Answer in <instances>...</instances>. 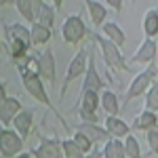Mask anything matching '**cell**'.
<instances>
[{"label": "cell", "instance_id": "6da1fadb", "mask_svg": "<svg viewBox=\"0 0 158 158\" xmlns=\"http://www.w3.org/2000/svg\"><path fill=\"white\" fill-rule=\"evenodd\" d=\"M4 38H6V49L15 61H23L30 53L32 40H30V27L23 23H9L4 25Z\"/></svg>", "mask_w": 158, "mask_h": 158}, {"label": "cell", "instance_id": "7a4b0ae2", "mask_svg": "<svg viewBox=\"0 0 158 158\" xmlns=\"http://www.w3.org/2000/svg\"><path fill=\"white\" fill-rule=\"evenodd\" d=\"M17 68H19V72H21V85H23V89L27 91V95L32 99H36L38 103H42V106H47V108L53 110L51 97L47 95L44 82H42V78L38 76V72L36 70H30L23 61H17Z\"/></svg>", "mask_w": 158, "mask_h": 158}, {"label": "cell", "instance_id": "3957f363", "mask_svg": "<svg viewBox=\"0 0 158 158\" xmlns=\"http://www.w3.org/2000/svg\"><path fill=\"white\" fill-rule=\"evenodd\" d=\"M86 27L85 21H82V17L80 15H70V17H65L63 19V23H61V38L68 42V44H80L82 40L86 38Z\"/></svg>", "mask_w": 158, "mask_h": 158}, {"label": "cell", "instance_id": "277c9868", "mask_svg": "<svg viewBox=\"0 0 158 158\" xmlns=\"http://www.w3.org/2000/svg\"><path fill=\"white\" fill-rule=\"evenodd\" d=\"M93 38H95V42H97L99 47H101V55H103V61L108 63V68L120 70V72H127V70H129L127 59H124V55H122V49H118L116 44H112L110 40H106V38L99 36V34H95Z\"/></svg>", "mask_w": 158, "mask_h": 158}, {"label": "cell", "instance_id": "5b68a950", "mask_svg": "<svg viewBox=\"0 0 158 158\" xmlns=\"http://www.w3.org/2000/svg\"><path fill=\"white\" fill-rule=\"evenodd\" d=\"M154 78H156V68H154V65H150V68H146L143 72H139L133 80H131L129 89H127L124 101L129 103V101H133L135 97H141L148 89H150V85L154 82Z\"/></svg>", "mask_w": 158, "mask_h": 158}, {"label": "cell", "instance_id": "8992f818", "mask_svg": "<svg viewBox=\"0 0 158 158\" xmlns=\"http://www.w3.org/2000/svg\"><path fill=\"white\" fill-rule=\"evenodd\" d=\"M86 61H89V49H80L72 57V59H70L68 70H65V78H63V86H61V95H65V89L72 85L76 78L85 76V72H86Z\"/></svg>", "mask_w": 158, "mask_h": 158}, {"label": "cell", "instance_id": "52a82bcc", "mask_svg": "<svg viewBox=\"0 0 158 158\" xmlns=\"http://www.w3.org/2000/svg\"><path fill=\"white\" fill-rule=\"evenodd\" d=\"M97 108H99V93L95 91H80V122L97 124Z\"/></svg>", "mask_w": 158, "mask_h": 158}, {"label": "cell", "instance_id": "ba28073f", "mask_svg": "<svg viewBox=\"0 0 158 158\" xmlns=\"http://www.w3.org/2000/svg\"><path fill=\"white\" fill-rule=\"evenodd\" d=\"M23 152V139L13 129H0V154L2 158H13Z\"/></svg>", "mask_w": 158, "mask_h": 158}, {"label": "cell", "instance_id": "9c48e42d", "mask_svg": "<svg viewBox=\"0 0 158 158\" xmlns=\"http://www.w3.org/2000/svg\"><path fill=\"white\" fill-rule=\"evenodd\" d=\"M38 139H40L38 148L32 150V156L34 158H61L63 156L61 139H57V137H44V135H40Z\"/></svg>", "mask_w": 158, "mask_h": 158}, {"label": "cell", "instance_id": "30bf717a", "mask_svg": "<svg viewBox=\"0 0 158 158\" xmlns=\"http://www.w3.org/2000/svg\"><path fill=\"white\" fill-rule=\"evenodd\" d=\"M38 76L42 78V82L47 80L51 85H55V78H57V68H55V55L51 49H44L38 55V68H36Z\"/></svg>", "mask_w": 158, "mask_h": 158}, {"label": "cell", "instance_id": "8fae6325", "mask_svg": "<svg viewBox=\"0 0 158 158\" xmlns=\"http://www.w3.org/2000/svg\"><path fill=\"white\" fill-rule=\"evenodd\" d=\"M101 89H103V80H101L97 68H95V57H93V53L89 51L86 72H85V80H82V89H80V91H95V93H101Z\"/></svg>", "mask_w": 158, "mask_h": 158}, {"label": "cell", "instance_id": "7c38bea8", "mask_svg": "<svg viewBox=\"0 0 158 158\" xmlns=\"http://www.w3.org/2000/svg\"><path fill=\"white\" fill-rule=\"evenodd\" d=\"M13 131L25 141V137L32 133V124H34V112L32 110H21L15 118H13Z\"/></svg>", "mask_w": 158, "mask_h": 158}, {"label": "cell", "instance_id": "4fadbf2b", "mask_svg": "<svg viewBox=\"0 0 158 158\" xmlns=\"http://www.w3.org/2000/svg\"><path fill=\"white\" fill-rule=\"evenodd\" d=\"M21 110H23V106H21V101L17 97H6L4 99V103L0 106V122H2V129H9L13 118H15Z\"/></svg>", "mask_w": 158, "mask_h": 158}, {"label": "cell", "instance_id": "5bb4252c", "mask_svg": "<svg viewBox=\"0 0 158 158\" xmlns=\"http://www.w3.org/2000/svg\"><path fill=\"white\" fill-rule=\"evenodd\" d=\"M103 129L108 131V135L112 139H124L127 135H131V127L118 116H106Z\"/></svg>", "mask_w": 158, "mask_h": 158}, {"label": "cell", "instance_id": "9a60e30c", "mask_svg": "<svg viewBox=\"0 0 158 158\" xmlns=\"http://www.w3.org/2000/svg\"><path fill=\"white\" fill-rule=\"evenodd\" d=\"M156 51H158L156 40L143 38V42L139 44V49L133 53V61L135 63H154V59H156Z\"/></svg>", "mask_w": 158, "mask_h": 158}, {"label": "cell", "instance_id": "2e32d148", "mask_svg": "<svg viewBox=\"0 0 158 158\" xmlns=\"http://www.w3.org/2000/svg\"><path fill=\"white\" fill-rule=\"evenodd\" d=\"M101 34L106 40H110L112 44H116L118 49L124 47V42H127V36H124V32H122V27L116 21H106V23L101 25Z\"/></svg>", "mask_w": 158, "mask_h": 158}, {"label": "cell", "instance_id": "e0dca14e", "mask_svg": "<svg viewBox=\"0 0 158 158\" xmlns=\"http://www.w3.org/2000/svg\"><path fill=\"white\" fill-rule=\"evenodd\" d=\"M76 131L85 133L86 137L91 139V143H93V146H95V143H106L108 139H112V137L108 135V131H106L103 127H99V124H86V122H80Z\"/></svg>", "mask_w": 158, "mask_h": 158}, {"label": "cell", "instance_id": "ac0fdd59", "mask_svg": "<svg viewBox=\"0 0 158 158\" xmlns=\"http://www.w3.org/2000/svg\"><path fill=\"white\" fill-rule=\"evenodd\" d=\"M85 6H86V11H89L91 23L95 25V27H101V25L106 23L108 9H106V4H103V2H99V0H86Z\"/></svg>", "mask_w": 158, "mask_h": 158}, {"label": "cell", "instance_id": "d6986e66", "mask_svg": "<svg viewBox=\"0 0 158 158\" xmlns=\"http://www.w3.org/2000/svg\"><path fill=\"white\" fill-rule=\"evenodd\" d=\"M99 106L103 108V112H106L108 116H116V114L120 112L118 95H116L114 91H110V89H103V91L99 93Z\"/></svg>", "mask_w": 158, "mask_h": 158}, {"label": "cell", "instance_id": "ffe728a7", "mask_svg": "<svg viewBox=\"0 0 158 158\" xmlns=\"http://www.w3.org/2000/svg\"><path fill=\"white\" fill-rule=\"evenodd\" d=\"M36 23L53 30V25H55V11H53V6L49 2L36 0Z\"/></svg>", "mask_w": 158, "mask_h": 158}, {"label": "cell", "instance_id": "44dd1931", "mask_svg": "<svg viewBox=\"0 0 158 158\" xmlns=\"http://www.w3.org/2000/svg\"><path fill=\"white\" fill-rule=\"evenodd\" d=\"M158 127V114H154V112H148V110H143L137 118L133 120V124H131V129L133 131H152V129H156Z\"/></svg>", "mask_w": 158, "mask_h": 158}, {"label": "cell", "instance_id": "7402d4cb", "mask_svg": "<svg viewBox=\"0 0 158 158\" xmlns=\"http://www.w3.org/2000/svg\"><path fill=\"white\" fill-rule=\"evenodd\" d=\"M143 34L150 40H154L158 36V9L146 11V15H143Z\"/></svg>", "mask_w": 158, "mask_h": 158}, {"label": "cell", "instance_id": "603a6c76", "mask_svg": "<svg viewBox=\"0 0 158 158\" xmlns=\"http://www.w3.org/2000/svg\"><path fill=\"white\" fill-rule=\"evenodd\" d=\"M51 38H53V30L49 27H44V25L40 23H32L30 25V40H32V44H47Z\"/></svg>", "mask_w": 158, "mask_h": 158}, {"label": "cell", "instance_id": "cb8c5ba5", "mask_svg": "<svg viewBox=\"0 0 158 158\" xmlns=\"http://www.w3.org/2000/svg\"><path fill=\"white\" fill-rule=\"evenodd\" d=\"M103 158H127L122 139H108L103 143Z\"/></svg>", "mask_w": 158, "mask_h": 158}, {"label": "cell", "instance_id": "d4e9b609", "mask_svg": "<svg viewBox=\"0 0 158 158\" xmlns=\"http://www.w3.org/2000/svg\"><path fill=\"white\" fill-rule=\"evenodd\" d=\"M15 9L21 13V17L30 25L36 23V2H32V0H19V2H15Z\"/></svg>", "mask_w": 158, "mask_h": 158}, {"label": "cell", "instance_id": "484cf974", "mask_svg": "<svg viewBox=\"0 0 158 158\" xmlns=\"http://www.w3.org/2000/svg\"><path fill=\"white\" fill-rule=\"evenodd\" d=\"M122 143H124V154H127V158H143L141 156L139 141L135 139V135H127V137L122 139Z\"/></svg>", "mask_w": 158, "mask_h": 158}, {"label": "cell", "instance_id": "4316f807", "mask_svg": "<svg viewBox=\"0 0 158 158\" xmlns=\"http://www.w3.org/2000/svg\"><path fill=\"white\" fill-rule=\"evenodd\" d=\"M143 103H146V110L148 112H158V82H152L150 89L146 91V99H143Z\"/></svg>", "mask_w": 158, "mask_h": 158}, {"label": "cell", "instance_id": "83f0119b", "mask_svg": "<svg viewBox=\"0 0 158 158\" xmlns=\"http://www.w3.org/2000/svg\"><path fill=\"white\" fill-rule=\"evenodd\" d=\"M61 152H63V158H85V154L80 152V148L72 141V137L61 141Z\"/></svg>", "mask_w": 158, "mask_h": 158}, {"label": "cell", "instance_id": "f1b7e54d", "mask_svg": "<svg viewBox=\"0 0 158 158\" xmlns=\"http://www.w3.org/2000/svg\"><path fill=\"white\" fill-rule=\"evenodd\" d=\"M72 141H74L78 148H80V152H82L85 156L89 154V152H93V148H95L93 143H91V139H89L85 133H80V131H76V133L72 135Z\"/></svg>", "mask_w": 158, "mask_h": 158}, {"label": "cell", "instance_id": "f546056e", "mask_svg": "<svg viewBox=\"0 0 158 158\" xmlns=\"http://www.w3.org/2000/svg\"><path fill=\"white\" fill-rule=\"evenodd\" d=\"M146 139H148V146H150V152L158 156V129H152L146 133Z\"/></svg>", "mask_w": 158, "mask_h": 158}, {"label": "cell", "instance_id": "4dcf8cb0", "mask_svg": "<svg viewBox=\"0 0 158 158\" xmlns=\"http://www.w3.org/2000/svg\"><path fill=\"white\" fill-rule=\"evenodd\" d=\"M6 97H9V95H6V82L0 78V106L4 103V99H6Z\"/></svg>", "mask_w": 158, "mask_h": 158}, {"label": "cell", "instance_id": "1f68e13d", "mask_svg": "<svg viewBox=\"0 0 158 158\" xmlns=\"http://www.w3.org/2000/svg\"><path fill=\"white\" fill-rule=\"evenodd\" d=\"M103 4H106V9H114V11H120L122 9V2H116V0H108Z\"/></svg>", "mask_w": 158, "mask_h": 158}, {"label": "cell", "instance_id": "d6a6232c", "mask_svg": "<svg viewBox=\"0 0 158 158\" xmlns=\"http://www.w3.org/2000/svg\"><path fill=\"white\" fill-rule=\"evenodd\" d=\"M85 158H101V150H97V148H93V152H89Z\"/></svg>", "mask_w": 158, "mask_h": 158}, {"label": "cell", "instance_id": "836d02e7", "mask_svg": "<svg viewBox=\"0 0 158 158\" xmlns=\"http://www.w3.org/2000/svg\"><path fill=\"white\" fill-rule=\"evenodd\" d=\"M13 158H32V154H27V152H21V154H17V156Z\"/></svg>", "mask_w": 158, "mask_h": 158}, {"label": "cell", "instance_id": "e575fe53", "mask_svg": "<svg viewBox=\"0 0 158 158\" xmlns=\"http://www.w3.org/2000/svg\"><path fill=\"white\" fill-rule=\"evenodd\" d=\"M2 51H4V47H2V36H0V55H2Z\"/></svg>", "mask_w": 158, "mask_h": 158}, {"label": "cell", "instance_id": "d590c367", "mask_svg": "<svg viewBox=\"0 0 158 158\" xmlns=\"http://www.w3.org/2000/svg\"><path fill=\"white\" fill-rule=\"evenodd\" d=\"M0 158H2V154H0Z\"/></svg>", "mask_w": 158, "mask_h": 158}]
</instances>
